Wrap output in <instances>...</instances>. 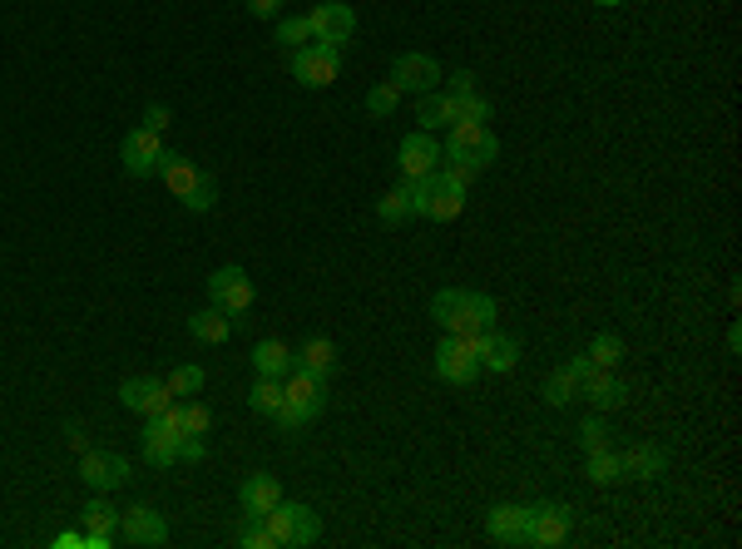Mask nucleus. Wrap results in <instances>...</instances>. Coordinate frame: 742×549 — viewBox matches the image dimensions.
Wrapping results in <instances>:
<instances>
[{
    "label": "nucleus",
    "instance_id": "obj_1",
    "mask_svg": "<svg viewBox=\"0 0 742 549\" xmlns=\"http://www.w3.org/2000/svg\"><path fill=\"white\" fill-rule=\"evenodd\" d=\"M323 411H327V377H313V371L292 366L288 377H282V411L272 420H278L282 431H302Z\"/></svg>",
    "mask_w": 742,
    "mask_h": 549
},
{
    "label": "nucleus",
    "instance_id": "obj_2",
    "mask_svg": "<svg viewBox=\"0 0 742 549\" xmlns=\"http://www.w3.org/2000/svg\"><path fill=\"white\" fill-rule=\"evenodd\" d=\"M411 218H430V223H451L465 208V183L451 173H426V179H411Z\"/></svg>",
    "mask_w": 742,
    "mask_h": 549
},
{
    "label": "nucleus",
    "instance_id": "obj_3",
    "mask_svg": "<svg viewBox=\"0 0 742 549\" xmlns=\"http://www.w3.org/2000/svg\"><path fill=\"white\" fill-rule=\"evenodd\" d=\"M163 183H169V194L179 198L188 213H208L218 204V183L214 173H204L194 159H183V154H163Z\"/></svg>",
    "mask_w": 742,
    "mask_h": 549
},
{
    "label": "nucleus",
    "instance_id": "obj_4",
    "mask_svg": "<svg viewBox=\"0 0 742 549\" xmlns=\"http://www.w3.org/2000/svg\"><path fill=\"white\" fill-rule=\"evenodd\" d=\"M263 525H268L272 545H282V549H307L323 535V520L313 515V505H297V500H278V510H268Z\"/></svg>",
    "mask_w": 742,
    "mask_h": 549
},
{
    "label": "nucleus",
    "instance_id": "obj_5",
    "mask_svg": "<svg viewBox=\"0 0 742 549\" xmlns=\"http://www.w3.org/2000/svg\"><path fill=\"white\" fill-rule=\"evenodd\" d=\"M337 75H342V50H337V45L307 40L302 50H292V80H297V85L327 89V85H337Z\"/></svg>",
    "mask_w": 742,
    "mask_h": 549
},
{
    "label": "nucleus",
    "instance_id": "obj_6",
    "mask_svg": "<svg viewBox=\"0 0 742 549\" xmlns=\"http://www.w3.org/2000/svg\"><path fill=\"white\" fill-rule=\"evenodd\" d=\"M163 134L159 130H130L124 134V144H119V163H124V173H134V179H149V173L163 169Z\"/></svg>",
    "mask_w": 742,
    "mask_h": 549
},
{
    "label": "nucleus",
    "instance_id": "obj_7",
    "mask_svg": "<svg viewBox=\"0 0 742 549\" xmlns=\"http://www.w3.org/2000/svg\"><path fill=\"white\" fill-rule=\"evenodd\" d=\"M436 377H441L446 387H471V381L481 377V356H475V342H465V337L446 332V342L436 346Z\"/></svg>",
    "mask_w": 742,
    "mask_h": 549
},
{
    "label": "nucleus",
    "instance_id": "obj_8",
    "mask_svg": "<svg viewBox=\"0 0 742 549\" xmlns=\"http://www.w3.org/2000/svg\"><path fill=\"white\" fill-rule=\"evenodd\" d=\"M441 149H451V154H461V159H471L475 169H490L495 154H500V139H495L485 124H471V119H461V124H451V130H446Z\"/></svg>",
    "mask_w": 742,
    "mask_h": 549
},
{
    "label": "nucleus",
    "instance_id": "obj_9",
    "mask_svg": "<svg viewBox=\"0 0 742 549\" xmlns=\"http://www.w3.org/2000/svg\"><path fill=\"white\" fill-rule=\"evenodd\" d=\"M570 525H574V510L570 505H530L525 539H520V545L555 549V545H564V539H570Z\"/></svg>",
    "mask_w": 742,
    "mask_h": 549
},
{
    "label": "nucleus",
    "instance_id": "obj_10",
    "mask_svg": "<svg viewBox=\"0 0 742 549\" xmlns=\"http://www.w3.org/2000/svg\"><path fill=\"white\" fill-rule=\"evenodd\" d=\"M80 480H85L95 496H109V490H119V485L130 480V461L119 451H85L80 455Z\"/></svg>",
    "mask_w": 742,
    "mask_h": 549
},
{
    "label": "nucleus",
    "instance_id": "obj_11",
    "mask_svg": "<svg viewBox=\"0 0 742 549\" xmlns=\"http://www.w3.org/2000/svg\"><path fill=\"white\" fill-rule=\"evenodd\" d=\"M208 302L223 307L228 317H243L247 307H253V278H247L243 268H218L214 278H208Z\"/></svg>",
    "mask_w": 742,
    "mask_h": 549
},
{
    "label": "nucleus",
    "instance_id": "obj_12",
    "mask_svg": "<svg viewBox=\"0 0 742 549\" xmlns=\"http://www.w3.org/2000/svg\"><path fill=\"white\" fill-rule=\"evenodd\" d=\"M490 327H495V297L461 288V302H455V317H451V327H446V332L465 337V342H475V337L490 332Z\"/></svg>",
    "mask_w": 742,
    "mask_h": 549
},
{
    "label": "nucleus",
    "instance_id": "obj_13",
    "mask_svg": "<svg viewBox=\"0 0 742 549\" xmlns=\"http://www.w3.org/2000/svg\"><path fill=\"white\" fill-rule=\"evenodd\" d=\"M307 25H313L317 45H337V50H342V45L356 35V11L352 5H342V0H323V5L307 15Z\"/></svg>",
    "mask_w": 742,
    "mask_h": 549
},
{
    "label": "nucleus",
    "instance_id": "obj_14",
    "mask_svg": "<svg viewBox=\"0 0 742 549\" xmlns=\"http://www.w3.org/2000/svg\"><path fill=\"white\" fill-rule=\"evenodd\" d=\"M397 169L406 173V183L411 179H426V173L441 169V144H436V134H426V130L406 134V139H401V149H397Z\"/></svg>",
    "mask_w": 742,
    "mask_h": 549
},
{
    "label": "nucleus",
    "instance_id": "obj_15",
    "mask_svg": "<svg viewBox=\"0 0 742 549\" xmlns=\"http://www.w3.org/2000/svg\"><path fill=\"white\" fill-rule=\"evenodd\" d=\"M391 85H397L401 95H430V89L441 85V65H436L430 54H397Z\"/></svg>",
    "mask_w": 742,
    "mask_h": 549
},
{
    "label": "nucleus",
    "instance_id": "obj_16",
    "mask_svg": "<svg viewBox=\"0 0 742 549\" xmlns=\"http://www.w3.org/2000/svg\"><path fill=\"white\" fill-rule=\"evenodd\" d=\"M119 535H124V545H163L169 539V520L154 505H134L119 515Z\"/></svg>",
    "mask_w": 742,
    "mask_h": 549
},
{
    "label": "nucleus",
    "instance_id": "obj_17",
    "mask_svg": "<svg viewBox=\"0 0 742 549\" xmlns=\"http://www.w3.org/2000/svg\"><path fill=\"white\" fill-rule=\"evenodd\" d=\"M169 387H163L159 377H134L119 387V406L124 411H139V416H159L163 406H169Z\"/></svg>",
    "mask_w": 742,
    "mask_h": 549
},
{
    "label": "nucleus",
    "instance_id": "obj_18",
    "mask_svg": "<svg viewBox=\"0 0 742 549\" xmlns=\"http://www.w3.org/2000/svg\"><path fill=\"white\" fill-rule=\"evenodd\" d=\"M475 356H481V371H515L520 342L510 332H500V327H490V332L475 337Z\"/></svg>",
    "mask_w": 742,
    "mask_h": 549
},
{
    "label": "nucleus",
    "instance_id": "obj_19",
    "mask_svg": "<svg viewBox=\"0 0 742 549\" xmlns=\"http://www.w3.org/2000/svg\"><path fill=\"white\" fill-rule=\"evenodd\" d=\"M619 465H624V480H658L668 471V451L654 441H634L629 451H619Z\"/></svg>",
    "mask_w": 742,
    "mask_h": 549
},
{
    "label": "nucleus",
    "instance_id": "obj_20",
    "mask_svg": "<svg viewBox=\"0 0 742 549\" xmlns=\"http://www.w3.org/2000/svg\"><path fill=\"white\" fill-rule=\"evenodd\" d=\"M278 500H282L278 475H247L243 490H238V505H243L247 520H263L268 510H278Z\"/></svg>",
    "mask_w": 742,
    "mask_h": 549
},
{
    "label": "nucleus",
    "instance_id": "obj_21",
    "mask_svg": "<svg viewBox=\"0 0 742 549\" xmlns=\"http://www.w3.org/2000/svg\"><path fill=\"white\" fill-rule=\"evenodd\" d=\"M525 520H530V505H495L485 515V535L495 545H520L525 539Z\"/></svg>",
    "mask_w": 742,
    "mask_h": 549
},
{
    "label": "nucleus",
    "instance_id": "obj_22",
    "mask_svg": "<svg viewBox=\"0 0 742 549\" xmlns=\"http://www.w3.org/2000/svg\"><path fill=\"white\" fill-rule=\"evenodd\" d=\"M179 441H183V436H173L159 416H149V426H144V461H149L154 471L173 465V461H179Z\"/></svg>",
    "mask_w": 742,
    "mask_h": 549
},
{
    "label": "nucleus",
    "instance_id": "obj_23",
    "mask_svg": "<svg viewBox=\"0 0 742 549\" xmlns=\"http://www.w3.org/2000/svg\"><path fill=\"white\" fill-rule=\"evenodd\" d=\"M188 337H194V342H204V346H223L228 337H233V317H228L223 307H214V302H208L204 313L188 317Z\"/></svg>",
    "mask_w": 742,
    "mask_h": 549
},
{
    "label": "nucleus",
    "instance_id": "obj_24",
    "mask_svg": "<svg viewBox=\"0 0 742 549\" xmlns=\"http://www.w3.org/2000/svg\"><path fill=\"white\" fill-rule=\"evenodd\" d=\"M580 396L589 401L594 411H619V406L629 401V387H624L619 377H613V371H594V377L580 387Z\"/></svg>",
    "mask_w": 742,
    "mask_h": 549
},
{
    "label": "nucleus",
    "instance_id": "obj_25",
    "mask_svg": "<svg viewBox=\"0 0 742 549\" xmlns=\"http://www.w3.org/2000/svg\"><path fill=\"white\" fill-rule=\"evenodd\" d=\"M292 366H297V352H292L288 342H258L253 346V371H258V377H288Z\"/></svg>",
    "mask_w": 742,
    "mask_h": 549
},
{
    "label": "nucleus",
    "instance_id": "obj_26",
    "mask_svg": "<svg viewBox=\"0 0 742 549\" xmlns=\"http://www.w3.org/2000/svg\"><path fill=\"white\" fill-rule=\"evenodd\" d=\"M297 366L302 371H313V377H327L337 366V342H327V337H307V342L297 346Z\"/></svg>",
    "mask_w": 742,
    "mask_h": 549
},
{
    "label": "nucleus",
    "instance_id": "obj_27",
    "mask_svg": "<svg viewBox=\"0 0 742 549\" xmlns=\"http://www.w3.org/2000/svg\"><path fill=\"white\" fill-rule=\"evenodd\" d=\"M416 124L426 134L436 130H451L455 119H451V95H441V89H430V95H421V109H416Z\"/></svg>",
    "mask_w": 742,
    "mask_h": 549
},
{
    "label": "nucleus",
    "instance_id": "obj_28",
    "mask_svg": "<svg viewBox=\"0 0 742 549\" xmlns=\"http://www.w3.org/2000/svg\"><path fill=\"white\" fill-rule=\"evenodd\" d=\"M80 525H85L89 535H119V510L109 505L105 496H95L85 510H80Z\"/></svg>",
    "mask_w": 742,
    "mask_h": 549
},
{
    "label": "nucleus",
    "instance_id": "obj_29",
    "mask_svg": "<svg viewBox=\"0 0 742 549\" xmlns=\"http://www.w3.org/2000/svg\"><path fill=\"white\" fill-rule=\"evenodd\" d=\"M204 366H194V362H183V366H173L169 371V381H163V387H169V396L173 401H188V396H198V391H204Z\"/></svg>",
    "mask_w": 742,
    "mask_h": 549
},
{
    "label": "nucleus",
    "instance_id": "obj_30",
    "mask_svg": "<svg viewBox=\"0 0 742 549\" xmlns=\"http://www.w3.org/2000/svg\"><path fill=\"white\" fill-rule=\"evenodd\" d=\"M584 356H589V362L599 366V371H613V366L624 362V337H619V332H599V337L589 342V352H584Z\"/></svg>",
    "mask_w": 742,
    "mask_h": 549
},
{
    "label": "nucleus",
    "instance_id": "obj_31",
    "mask_svg": "<svg viewBox=\"0 0 742 549\" xmlns=\"http://www.w3.org/2000/svg\"><path fill=\"white\" fill-rule=\"evenodd\" d=\"M247 406L258 411V416H278L282 411V381L278 377H258L253 391H247Z\"/></svg>",
    "mask_w": 742,
    "mask_h": 549
},
{
    "label": "nucleus",
    "instance_id": "obj_32",
    "mask_svg": "<svg viewBox=\"0 0 742 549\" xmlns=\"http://www.w3.org/2000/svg\"><path fill=\"white\" fill-rule=\"evenodd\" d=\"M584 475H589L594 485H619L624 480V465H619V451H589V465H584Z\"/></svg>",
    "mask_w": 742,
    "mask_h": 549
},
{
    "label": "nucleus",
    "instance_id": "obj_33",
    "mask_svg": "<svg viewBox=\"0 0 742 549\" xmlns=\"http://www.w3.org/2000/svg\"><path fill=\"white\" fill-rule=\"evenodd\" d=\"M574 396H580V381H574V371H570V366H555V371L545 377V401H549V406H570Z\"/></svg>",
    "mask_w": 742,
    "mask_h": 549
},
{
    "label": "nucleus",
    "instance_id": "obj_34",
    "mask_svg": "<svg viewBox=\"0 0 742 549\" xmlns=\"http://www.w3.org/2000/svg\"><path fill=\"white\" fill-rule=\"evenodd\" d=\"M377 213H381V223H406V218H411V188H406V183H401V188H391V194L381 198Z\"/></svg>",
    "mask_w": 742,
    "mask_h": 549
},
{
    "label": "nucleus",
    "instance_id": "obj_35",
    "mask_svg": "<svg viewBox=\"0 0 742 549\" xmlns=\"http://www.w3.org/2000/svg\"><path fill=\"white\" fill-rule=\"evenodd\" d=\"M451 119H455V124H461V119L485 124V119H490V105H485L481 95H451Z\"/></svg>",
    "mask_w": 742,
    "mask_h": 549
},
{
    "label": "nucleus",
    "instance_id": "obj_36",
    "mask_svg": "<svg viewBox=\"0 0 742 549\" xmlns=\"http://www.w3.org/2000/svg\"><path fill=\"white\" fill-rule=\"evenodd\" d=\"M307 40H313V25H307V15H288V21L278 25V45H288V50H302Z\"/></svg>",
    "mask_w": 742,
    "mask_h": 549
},
{
    "label": "nucleus",
    "instance_id": "obj_37",
    "mask_svg": "<svg viewBox=\"0 0 742 549\" xmlns=\"http://www.w3.org/2000/svg\"><path fill=\"white\" fill-rule=\"evenodd\" d=\"M208 426H214V411L204 401H183V436H208Z\"/></svg>",
    "mask_w": 742,
    "mask_h": 549
},
{
    "label": "nucleus",
    "instance_id": "obj_38",
    "mask_svg": "<svg viewBox=\"0 0 742 549\" xmlns=\"http://www.w3.org/2000/svg\"><path fill=\"white\" fill-rule=\"evenodd\" d=\"M397 105H401V89L391 85V80L366 95V114H377V119H381V114H397Z\"/></svg>",
    "mask_w": 742,
    "mask_h": 549
},
{
    "label": "nucleus",
    "instance_id": "obj_39",
    "mask_svg": "<svg viewBox=\"0 0 742 549\" xmlns=\"http://www.w3.org/2000/svg\"><path fill=\"white\" fill-rule=\"evenodd\" d=\"M580 446H584V455H589V451H604V446H609V426H604V416H584Z\"/></svg>",
    "mask_w": 742,
    "mask_h": 549
},
{
    "label": "nucleus",
    "instance_id": "obj_40",
    "mask_svg": "<svg viewBox=\"0 0 742 549\" xmlns=\"http://www.w3.org/2000/svg\"><path fill=\"white\" fill-rule=\"evenodd\" d=\"M455 302H461V288H441L436 297H430V317H436V327H451Z\"/></svg>",
    "mask_w": 742,
    "mask_h": 549
},
{
    "label": "nucleus",
    "instance_id": "obj_41",
    "mask_svg": "<svg viewBox=\"0 0 742 549\" xmlns=\"http://www.w3.org/2000/svg\"><path fill=\"white\" fill-rule=\"evenodd\" d=\"M238 545H243V549H278V545H272V535H268V525H263V520H247V525L238 529Z\"/></svg>",
    "mask_w": 742,
    "mask_h": 549
},
{
    "label": "nucleus",
    "instance_id": "obj_42",
    "mask_svg": "<svg viewBox=\"0 0 742 549\" xmlns=\"http://www.w3.org/2000/svg\"><path fill=\"white\" fill-rule=\"evenodd\" d=\"M169 124H173V114H169V105H149V109H144V130H169Z\"/></svg>",
    "mask_w": 742,
    "mask_h": 549
},
{
    "label": "nucleus",
    "instance_id": "obj_43",
    "mask_svg": "<svg viewBox=\"0 0 742 549\" xmlns=\"http://www.w3.org/2000/svg\"><path fill=\"white\" fill-rule=\"evenodd\" d=\"M204 455H208V446H204V436H183V441H179V461H204Z\"/></svg>",
    "mask_w": 742,
    "mask_h": 549
},
{
    "label": "nucleus",
    "instance_id": "obj_44",
    "mask_svg": "<svg viewBox=\"0 0 742 549\" xmlns=\"http://www.w3.org/2000/svg\"><path fill=\"white\" fill-rule=\"evenodd\" d=\"M564 366H570V371H574V381H580V387L594 377V371H599V366H594L589 356H570V362H564Z\"/></svg>",
    "mask_w": 742,
    "mask_h": 549
},
{
    "label": "nucleus",
    "instance_id": "obj_45",
    "mask_svg": "<svg viewBox=\"0 0 742 549\" xmlns=\"http://www.w3.org/2000/svg\"><path fill=\"white\" fill-rule=\"evenodd\" d=\"M446 95H475V75H471V70H455L451 89H446Z\"/></svg>",
    "mask_w": 742,
    "mask_h": 549
},
{
    "label": "nucleus",
    "instance_id": "obj_46",
    "mask_svg": "<svg viewBox=\"0 0 742 549\" xmlns=\"http://www.w3.org/2000/svg\"><path fill=\"white\" fill-rule=\"evenodd\" d=\"M247 11L258 15V21H272V15L282 11V0H247Z\"/></svg>",
    "mask_w": 742,
    "mask_h": 549
},
{
    "label": "nucleus",
    "instance_id": "obj_47",
    "mask_svg": "<svg viewBox=\"0 0 742 549\" xmlns=\"http://www.w3.org/2000/svg\"><path fill=\"white\" fill-rule=\"evenodd\" d=\"M54 549H85V535H80V529H65V535H54Z\"/></svg>",
    "mask_w": 742,
    "mask_h": 549
},
{
    "label": "nucleus",
    "instance_id": "obj_48",
    "mask_svg": "<svg viewBox=\"0 0 742 549\" xmlns=\"http://www.w3.org/2000/svg\"><path fill=\"white\" fill-rule=\"evenodd\" d=\"M109 545H114V535H89L85 529V549H109Z\"/></svg>",
    "mask_w": 742,
    "mask_h": 549
},
{
    "label": "nucleus",
    "instance_id": "obj_49",
    "mask_svg": "<svg viewBox=\"0 0 742 549\" xmlns=\"http://www.w3.org/2000/svg\"><path fill=\"white\" fill-rule=\"evenodd\" d=\"M594 5H624V0H594Z\"/></svg>",
    "mask_w": 742,
    "mask_h": 549
}]
</instances>
